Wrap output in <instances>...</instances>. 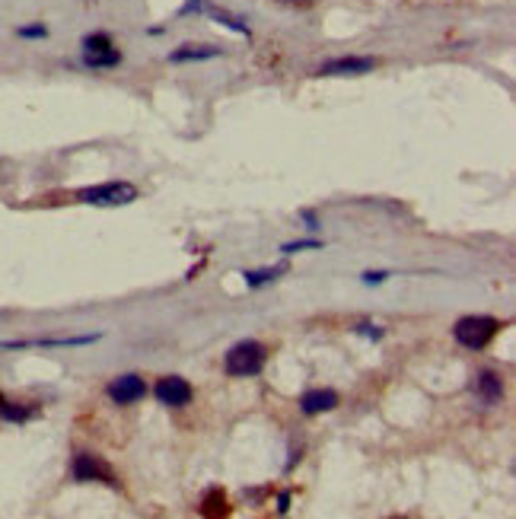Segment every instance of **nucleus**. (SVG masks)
Wrapping results in <instances>:
<instances>
[{"mask_svg": "<svg viewBox=\"0 0 516 519\" xmlns=\"http://www.w3.org/2000/svg\"><path fill=\"white\" fill-rule=\"evenodd\" d=\"M284 271H287V265H278V268H265V271H249V274H243V278H246L249 287H262V284L274 281V278H278V274H284Z\"/></svg>", "mask_w": 516, "mask_h": 519, "instance_id": "14", "label": "nucleus"}, {"mask_svg": "<svg viewBox=\"0 0 516 519\" xmlns=\"http://www.w3.org/2000/svg\"><path fill=\"white\" fill-rule=\"evenodd\" d=\"M497 332H501V322H497V319H491V316H466V319L456 322L453 338L462 344V348L481 351V348H488V344L497 338Z\"/></svg>", "mask_w": 516, "mask_h": 519, "instance_id": "1", "label": "nucleus"}, {"mask_svg": "<svg viewBox=\"0 0 516 519\" xmlns=\"http://www.w3.org/2000/svg\"><path fill=\"white\" fill-rule=\"evenodd\" d=\"M287 504H290V494L284 491V494L278 497V510H281V513H287Z\"/></svg>", "mask_w": 516, "mask_h": 519, "instance_id": "21", "label": "nucleus"}, {"mask_svg": "<svg viewBox=\"0 0 516 519\" xmlns=\"http://www.w3.org/2000/svg\"><path fill=\"white\" fill-rule=\"evenodd\" d=\"M265 360H268V354L258 341H239L227 351L223 367H227L230 376H255V373H262Z\"/></svg>", "mask_w": 516, "mask_h": 519, "instance_id": "3", "label": "nucleus"}, {"mask_svg": "<svg viewBox=\"0 0 516 519\" xmlns=\"http://www.w3.org/2000/svg\"><path fill=\"white\" fill-rule=\"evenodd\" d=\"M83 64L99 71V67H115L122 64V51L112 45L106 32H93V36L83 39Z\"/></svg>", "mask_w": 516, "mask_h": 519, "instance_id": "4", "label": "nucleus"}, {"mask_svg": "<svg viewBox=\"0 0 516 519\" xmlns=\"http://www.w3.org/2000/svg\"><path fill=\"white\" fill-rule=\"evenodd\" d=\"M357 335H367V338H383V328H376V325H357Z\"/></svg>", "mask_w": 516, "mask_h": 519, "instance_id": "18", "label": "nucleus"}, {"mask_svg": "<svg viewBox=\"0 0 516 519\" xmlns=\"http://www.w3.org/2000/svg\"><path fill=\"white\" fill-rule=\"evenodd\" d=\"M153 392H157L160 405H166V408H185L195 395V389L188 386V379H182V376H163Z\"/></svg>", "mask_w": 516, "mask_h": 519, "instance_id": "7", "label": "nucleus"}, {"mask_svg": "<svg viewBox=\"0 0 516 519\" xmlns=\"http://www.w3.org/2000/svg\"><path fill=\"white\" fill-rule=\"evenodd\" d=\"M32 414H36V408H29V405H16V402H7L4 395H0V418L23 424V421H29V418H32Z\"/></svg>", "mask_w": 516, "mask_h": 519, "instance_id": "12", "label": "nucleus"}, {"mask_svg": "<svg viewBox=\"0 0 516 519\" xmlns=\"http://www.w3.org/2000/svg\"><path fill=\"white\" fill-rule=\"evenodd\" d=\"M106 395L115 402V405H134V402H141L144 395H147V383L141 376H134V373H125V376H115L112 383L106 386Z\"/></svg>", "mask_w": 516, "mask_h": 519, "instance_id": "6", "label": "nucleus"}, {"mask_svg": "<svg viewBox=\"0 0 516 519\" xmlns=\"http://www.w3.org/2000/svg\"><path fill=\"white\" fill-rule=\"evenodd\" d=\"M303 414H325L338 408V392L335 389H309L303 399H300Z\"/></svg>", "mask_w": 516, "mask_h": 519, "instance_id": "9", "label": "nucleus"}, {"mask_svg": "<svg viewBox=\"0 0 516 519\" xmlns=\"http://www.w3.org/2000/svg\"><path fill=\"white\" fill-rule=\"evenodd\" d=\"M303 220H306V227H309V230H319V220H316L313 211H303Z\"/></svg>", "mask_w": 516, "mask_h": 519, "instance_id": "19", "label": "nucleus"}, {"mask_svg": "<svg viewBox=\"0 0 516 519\" xmlns=\"http://www.w3.org/2000/svg\"><path fill=\"white\" fill-rule=\"evenodd\" d=\"M220 55V48L214 45H182L179 51H172L169 61H208V58H217Z\"/></svg>", "mask_w": 516, "mask_h": 519, "instance_id": "11", "label": "nucleus"}, {"mask_svg": "<svg viewBox=\"0 0 516 519\" xmlns=\"http://www.w3.org/2000/svg\"><path fill=\"white\" fill-rule=\"evenodd\" d=\"M71 472L77 481H102V484H109V488H118V478L112 472V465L109 462H102L99 456L93 453H77L74 456V465H71Z\"/></svg>", "mask_w": 516, "mask_h": 519, "instance_id": "5", "label": "nucleus"}, {"mask_svg": "<svg viewBox=\"0 0 516 519\" xmlns=\"http://www.w3.org/2000/svg\"><path fill=\"white\" fill-rule=\"evenodd\" d=\"M137 195L141 192H137V185L131 182H102L77 192V201L93 204V207H125V204H134Z\"/></svg>", "mask_w": 516, "mask_h": 519, "instance_id": "2", "label": "nucleus"}, {"mask_svg": "<svg viewBox=\"0 0 516 519\" xmlns=\"http://www.w3.org/2000/svg\"><path fill=\"white\" fill-rule=\"evenodd\" d=\"M45 26H26V29H20V36L23 39H45Z\"/></svg>", "mask_w": 516, "mask_h": 519, "instance_id": "17", "label": "nucleus"}, {"mask_svg": "<svg viewBox=\"0 0 516 519\" xmlns=\"http://www.w3.org/2000/svg\"><path fill=\"white\" fill-rule=\"evenodd\" d=\"M201 513H204V516H227V513H230V507H227V497H223L220 491H211L208 497H204Z\"/></svg>", "mask_w": 516, "mask_h": 519, "instance_id": "13", "label": "nucleus"}, {"mask_svg": "<svg viewBox=\"0 0 516 519\" xmlns=\"http://www.w3.org/2000/svg\"><path fill=\"white\" fill-rule=\"evenodd\" d=\"M373 67H376L373 58H335L319 67V77H357V74H370Z\"/></svg>", "mask_w": 516, "mask_h": 519, "instance_id": "8", "label": "nucleus"}, {"mask_svg": "<svg viewBox=\"0 0 516 519\" xmlns=\"http://www.w3.org/2000/svg\"><path fill=\"white\" fill-rule=\"evenodd\" d=\"M475 395L485 405H494V402H501V395H504V383H501V376L497 373H478V379L472 383Z\"/></svg>", "mask_w": 516, "mask_h": 519, "instance_id": "10", "label": "nucleus"}, {"mask_svg": "<svg viewBox=\"0 0 516 519\" xmlns=\"http://www.w3.org/2000/svg\"><path fill=\"white\" fill-rule=\"evenodd\" d=\"M322 242H316V239H309V242H287L284 246V255H294V252H303V249H319Z\"/></svg>", "mask_w": 516, "mask_h": 519, "instance_id": "16", "label": "nucleus"}, {"mask_svg": "<svg viewBox=\"0 0 516 519\" xmlns=\"http://www.w3.org/2000/svg\"><path fill=\"white\" fill-rule=\"evenodd\" d=\"M214 16L223 23V26H230V29H236V32H243V36H249V26H246V20H239V16H230V13H223V10H214Z\"/></svg>", "mask_w": 516, "mask_h": 519, "instance_id": "15", "label": "nucleus"}, {"mask_svg": "<svg viewBox=\"0 0 516 519\" xmlns=\"http://www.w3.org/2000/svg\"><path fill=\"white\" fill-rule=\"evenodd\" d=\"M364 281H367V284H380V281H386V274H383V271H376V274H364Z\"/></svg>", "mask_w": 516, "mask_h": 519, "instance_id": "20", "label": "nucleus"}]
</instances>
